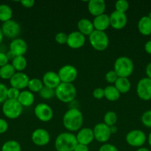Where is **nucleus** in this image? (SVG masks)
Instances as JSON below:
<instances>
[{
	"label": "nucleus",
	"instance_id": "obj_22",
	"mask_svg": "<svg viewBox=\"0 0 151 151\" xmlns=\"http://www.w3.org/2000/svg\"><path fill=\"white\" fill-rule=\"evenodd\" d=\"M77 28H78V31L81 32V34L84 35V36H89L93 31L95 30L94 27H93V22H91L89 19H81L77 23Z\"/></svg>",
	"mask_w": 151,
	"mask_h": 151
},
{
	"label": "nucleus",
	"instance_id": "obj_8",
	"mask_svg": "<svg viewBox=\"0 0 151 151\" xmlns=\"http://www.w3.org/2000/svg\"><path fill=\"white\" fill-rule=\"evenodd\" d=\"M57 73L61 82L66 83H73L78 76V70L71 64L64 65L59 69Z\"/></svg>",
	"mask_w": 151,
	"mask_h": 151
},
{
	"label": "nucleus",
	"instance_id": "obj_14",
	"mask_svg": "<svg viewBox=\"0 0 151 151\" xmlns=\"http://www.w3.org/2000/svg\"><path fill=\"white\" fill-rule=\"evenodd\" d=\"M31 140L36 145L40 147L45 146L50 142V134L44 128H37L31 134Z\"/></svg>",
	"mask_w": 151,
	"mask_h": 151
},
{
	"label": "nucleus",
	"instance_id": "obj_32",
	"mask_svg": "<svg viewBox=\"0 0 151 151\" xmlns=\"http://www.w3.org/2000/svg\"><path fill=\"white\" fill-rule=\"evenodd\" d=\"M104 123L107 125V126L111 127L113 125H115V123L118 120V116H117L116 113L113 111H109L106 112L104 116Z\"/></svg>",
	"mask_w": 151,
	"mask_h": 151
},
{
	"label": "nucleus",
	"instance_id": "obj_13",
	"mask_svg": "<svg viewBox=\"0 0 151 151\" xmlns=\"http://www.w3.org/2000/svg\"><path fill=\"white\" fill-rule=\"evenodd\" d=\"M28 44L22 38H15L12 40L9 46V53L13 58L16 56H25L28 51Z\"/></svg>",
	"mask_w": 151,
	"mask_h": 151
},
{
	"label": "nucleus",
	"instance_id": "obj_27",
	"mask_svg": "<svg viewBox=\"0 0 151 151\" xmlns=\"http://www.w3.org/2000/svg\"><path fill=\"white\" fill-rule=\"evenodd\" d=\"M11 65L13 66L16 72H20L26 69L28 61L25 56H16L12 59Z\"/></svg>",
	"mask_w": 151,
	"mask_h": 151
},
{
	"label": "nucleus",
	"instance_id": "obj_37",
	"mask_svg": "<svg viewBox=\"0 0 151 151\" xmlns=\"http://www.w3.org/2000/svg\"><path fill=\"white\" fill-rule=\"evenodd\" d=\"M20 92V90L13 88V87H10L7 89V99H9V100H18Z\"/></svg>",
	"mask_w": 151,
	"mask_h": 151
},
{
	"label": "nucleus",
	"instance_id": "obj_15",
	"mask_svg": "<svg viewBox=\"0 0 151 151\" xmlns=\"http://www.w3.org/2000/svg\"><path fill=\"white\" fill-rule=\"evenodd\" d=\"M110 26L113 29L119 30L127 25V16L126 13L114 10L110 15Z\"/></svg>",
	"mask_w": 151,
	"mask_h": 151
},
{
	"label": "nucleus",
	"instance_id": "obj_19",
	"mask_svg": "<svg viewBox=\"0 0 151 151\" xmlns=\"http://www.w3.org/2000/svg\"><path fill=\"white\" fill-rule=\"evenodd\" d=\"M41 81L44 84V86L54 90L62 83L57 72H55L53 71H48L46 73H44Z\"/></svg>",
	"mask_w": 151,
	"mask_h": 151
},
{
	"label": "nucleus",
	"instance_id": "obj_30",
	"mask_svg": "<svg viewBox=\"0 0 151 151\" xmlns=\"http://www.w3.org/2000/svg\"><path fill=\"white\" fill-rule=\"evenodd\" d=\"M43 87H44V84H43L41 80L38 79V78L30 79L28 88V90L32 93H38L42 89Z\"/></svg>",
	"mask_w": 151,
	"mask_h": 151
},
{
	"label": "nucleus",
	"instance_id": "obj_41",
	"mask_svg": "<svg viewBox=\"0 0 151 151\" xmlns=\"http://www.w3.org/2000/svg\"><path fill=\"white\" fill-rule=\"evenodd\" d=\"M99 151H118L115 145L109 143H105L99 147Z\"/></svg>",
	"mask_w": 151,
	"mask_h": 151
},
{
	"label": "nucleus",
	"instance_id": "obj_23",
	"mask_svg": "<svg viewBox=\"0 0 151 151\" xmlns=\"http://www.w3.org/2000/svg\"><path fill=\"white\" fill-rule=\"evenodd\" d=\"M18 101L22 107H30L32 106L35 100V96L33 93L29 90H22L19 94Z\"/></svg>",
	"mask_w": 151,
	"mask_h": 151
},
{
	"label": "nucleus",
	"instance_id": "obj_52",
	"mask_svg": "<svg viewBox=\"0 0 151 151\" xmlns=\"http://www.w3.org/2000/svg\"><path fill=\"white\" fill-rule=\"evenodd\" d=\"M147 16L150 18V19H151V12H150V13H149V14H148Z\"/></svg>",
	"mask_w": 151,
	"mask_h": 151
},
{
	"label": "nucleus",
	"instance_id": "obj_5",
	"mask_svg": "<svg viewBox=\"0 0 151 151\" xmlns=\"http://www.w3.org/2000/svg\"><path fill=\"white\" fill-rule=\"evenodd\" d=\"M88 38L91 47L96 51H104L109 46V37L105 32L94 30Z\"/></svg>",
	"mask_w": 151,
	"mask_h": 151
},
{
	"label": "nucleus",
	"instance_id": "obj_44",
	"mask_svg": "<svg viewBox=\"0 0 151 151\" xmlns=\"http://www.w3.org/2000/svg\"><path fill=\"white\" fill-rule=\"evenodd\" d=\"M20 3L25 8H31L35 4V1L33 0H22L20 1Z\"/></svg>",
	"mask_w": 151,
	"mask_h": 151
},
{
	"label": "nucleus",
	"instance_id": "obj_26",
	"mask_svg": "<svg viewBox=\"0 0 151 151\" xmlns=\"http://www.w3.org/2000/svg\"><path fill=\"white\" fill-rule=\"evenodd\" d=\"M104 91H105V97L108 101H117L120 98V96H121L120 92L114 86H107L104 88Z\"/></svg>",
	"mask_w": 151,
	"mask_h": 151
},
{
	"label": "nucleus",
	"instance_id": "obj_34",
	"mask_svg": "<svg viewBox=\"0 0 151 151\" xmlns=\"http://www.w3.org/2000/svg\"><path fill=\"white\" fill-rule=\"evenodd\" d=\"M38 94L44 100H50L55 96V90L44 86L42 89L38 92Z\"/></svg>",
	"mask_w": 151,
	"mask_h": 151
},
{
	"label": "nucleus",
	"instance_id": "obj_35",
	"mask_svg": "<svg viewBox=\"0 0 151 151\" xmlns=\"http://www.w3.org/2000/svg\"><path fill=\"white\" fill-rule=\"evenodd\" d=\"M141 121L145 127L151 128V110H148L144 112L141 117Z\"/></svg>",
	"mask_w": 151,
	"mask_h": 151
},
{
	"label": "nucleus",
	"instance_id": "obj_20",
	"mask_svg": "<svg viewBox=\"0 0 151 151\" xmlns=\"http://www.w3.org/2000/svg\"><path fill=\"white\" fill-rule=\"evenodd\" d=\"M89 13L94 17L105 13L106 10V3L104 0H90L87 4Z\"/></svg>",
	"mask_w": 151,
	"mask_h": 151
},
{
	"label": "nucleus",
	"instance_id": "obj_50",
	"mask_svg": "<svg viewBox=\"0 0 151 151\" xmlns=\"http://www.w3.org/2000/svg\"><path fill=\"white\" fill-rule=\"evenodd\" d=\"M147 142H148V144H149V145L151 147V132L150 133L149 135H148V137H147Z\"/></svg>",
	"mask_w": 151,
	"mask_h": 151
},
{
	"label": "nucleus",
	"instance_id": "obj_12",
	"mask_svg": "<svg viewBox=\"0 0 151 151\" xmlns=\"http://www.w3.org/2000/svg\"><path fill=\"white\" fill-rule=\"evenodd\" d=\"M94 139L100 143H106L111 137L110 127L104 122L97 123L93 129Z\"/></svg>",
	"mask_w": 151,
	"mask_h": 151
},
{
	"label": "nucleus",
	"instance_id": "obj_24",
	"mask_svg": "<svg viewBox=\"0 0 151 151\" xmlns=\"http://www.w3.org/2000/svg\"><path fill=\"white\" fill-rule=\"evenodd\" d=\"M138 30L142 35L147 36L151 35V19L147 16H142L138 22Z\"/></svg>",
	"mask_w": 151,
	"mask_h": 151
},
{
	"label": "nucleus",
	"instance_id": "obj_29",
	"mask_svg": "<svg viewBox=\"0 0 151 151\" xmlns=\"http://www.w3.org/2000/svg\"><path fill=\"white\" fill-rule=\"evenodd\" d=\"M16 70L11 63H7L5 66L0 68V78L3 80H9L14 75Z\"/></svg>",
	"mask_w": 151,
	"mask_h": 151
},
{
	"label": "nucleus",
	"instance_id": "obj_45",
	"mask_svg": "<svg viewBox=\"0 0 151 151\" xmlns=\"http://www.w3.org/2000/svg\"><path fill=\"white\" fill-rule=\"evenodd\" d=\"M73 151H89L88 146L84 145L78 144L76 146L75 149Z\"/></svg>",
	"mask_w": 151,
	"mask_h": 151
},
{
	"label": "nucleus",
	"instance_id": "obj_7",
	"mask_svg": "<svg viewBox=\"0 0 151 151\" xmlns=\"http://www.w3.org/2000/svg\"><path fill=\"white\" fill-rule=\"evenodd\" d=\"M125 140L126 142L131 147H142L146 142L147 136L141 130H132L127 134Z\"/></svg>",
	"mask_w": 151,
	"mask_h": 151
},
{
	"label": "nucleus",
	"instance_id": "obj_46",
	"mask_svg": "<svg viewBox=\"0 0 151 151\" xmlns=\"http://www.w3.org/2000/svg\"><path fill=\"white\" fill-rule=\"evenodd\" d=\"M144 50L148 55H151V40L147 41L144 44Z\"/></svg>",
	"mask_w": 151,
	"mask_h": 151
},
{
	"label": "nucleus",
	"instance_id": "obj_48",
	"mask_svg": "<svg viewBox=\"0 0 151 151\" xmlns=\"http://www.w3.org/2000/svg\"><path fill=\"white\" fill-rule=\"evenodd\" d=\"M110 130L111 134H115L118 131V128H117V127L115 125H113V126L110 127Z\"/></svg>",
	"mask_w": 151,
	"mask_h": 151
},
{
	"label": "nucleus",
	"instance_id": "obj_11",
	"mask_svg": "<svg viewBox=\"0 0 151 151\" xmlns=\"http://www.w3.org/2000/svg\"><path fill=\"white\" fill-rule=\"evenodd\" d=\"M1 29L4 37H7L11 39L17 38L21 32L20 25L17 22L13 19L3 23Z\"/></svg>",
	"mask_w": 151,
	"mask_h": 151
},
{
	"label": "nucleus",
	"instance_id": "obj_25",
	"mask_svg": "<svg viewBox=\"0 0 151 151\" xmlns=\"http://www.w3.org/2000/svg\"><path fill=\"white\" fill-rule=\"evenodd\" d=\"M114 86L117 88L120 94H126L130 91L131 83L127 78H118L114 83Z\"/></svg>",
	"mask_w": 151,
	"mask_h": 151
},
{
	"label": "nucleus",
	"instance_id": "obj_39",
	"mask_svg": "<svg viewBox=\"0 0 151 151\" xmlns=\"http://www.w3.org/2000/svg\"><path fill=\"white\" fill-rule=\"evenodd\" d=\"M55 41L57 44H67V41H68V34L65 32H58L55 35Z\"/></svg>",
	"mask_w": 151,
	"mask_h": 151
},
{
	"label": "nucleus",
	"instance_id": "obj_16",
	"mask_svg": "<svg viewBox=\"0 0 151 151\" xmlns=\"http://www.w3.org/2000/svg\"><path fill=\"white\" fill-rule=\"evenodd\" d=\"M30 78L27 74L23 72H16L13 77L10 79V87L22 91L28 88Z\"/></svg>",
	"mask_w": 151,
	"mask_h": 151
},
{
	"label": "nucleus",
	"instance_id": "obj_43",
	"mask_svg": "<svg viewBox=\"0 0 151 151\" xmlns=\"http://www.w3.org/2000/svg\"><path fill=\"white\" fill-rule=\"evenodd\" d=\"M8 123L4 119L0 118V134H4L8 130Z\"/></svg>",
	"mask_w": 151,
	"mask_h": 151
},
{
	"label": "nucleus",
	"instance_id": "obj_10",
	"mask_svg": "<svg viewBox=\"0 0 151 151\" xmlns=\"http://www.w3.org/2000/svg\"><path fill=\"white\" fill-rule=\"evenodd\" d=\"M136 93L139 98L144 101L151 100V80L147 78H142L138 82Z\"/></svg>",
	"mask_w": 151,
	"mask_h": 151
},
{
	"label": "nucleus",
	"instance_id": "obj_3",
	"mask_svg": "<svg viewBox=\"0 0 151 151\" xmlns=\"http://www.w3.org/2000/svg\"><path fill=\"white\" fill-rule=\"evenodd\" d=\"M76 88L73 83H61L55 89V96L60 102L69 103L73 101L76 97Z\"/></svg>",
	"mask_w": 151,
	"mask_h": 151
},
{
	"label": "nucleus",
	"instance_id": "obj_28",
	"mask_svg": "<svg viewBox=\"0 0 151 151\" xmlns=\"http://www.w3.org/2000/svg\"><path fill=\"white\" fill-rule=\"evenodd\" d=\"M13 16V10L11 7L6 4H0V21L3 23L10 21Z\"/></svg>",
	"mask_w": 151,
	"mask_h": 151
},
{
	"label": "nucleus",
	"instance_id": "obj_2",
	"mask_svg": "<svg viewBox=\"0 0 151 151\" xmlns=\"http://www.w3.org/2000/svg\"><path fill=\"white\" fill-rule=\"evenodd\" d=\"M77 145L76 135L70 132L61 133L55 140L56 151H73Z\"/></svg>",
	"mask_w": 151,
	"mask_h": 151
},
{
	"label": "nucleus",
	"instance_id": "obj_36",
	"mask_svg": "<svg viewBox=\"0 0 151 151\" xmlns=\"http://www.w3.org/2000/svg\"><path fill=\"white\" fill-rule=\"evenodd\" d=\"M118 75L115 73L114 70H110L108 71L106 74H105V81L110 84H114L115 82L116 81V80L118 79Z\"/></svg>",
	"mask_w": 151,
	"mask_h": 151
},
{
	"label": "nucleus",
	"instance_id": "obj_40",
	"mask_svg": "<svg viewBox=\"0 0 151 151\" xmlns=\"http://www.w3.org/2000/svg\"><path fill=\"white\" fill-rule=\"evenodd\" d=\"M93 97L96 100H101L105 97V91L102 88H96L93 91Z\"/></svg>",
	"mask_w": 151,
	"mask_h": 151
},
{
	"label": "nucleus",
	"instance_id": "obj_38",
	"mask_svg": "<svg viewBox=\"0 0 151 151\" xmlns=\"http://www.w3.org/2000/svg\"><path fill=\"white\" fill-rule=\"evenodd\" d=\"M7 88L4 84L0 83V104L4 103L7 100Z\"/></svg>",
	"mask_w": 151,
	"mask_h": 151
},
{
	"label": "nucleus",
	"instance_id": "obj_21",
	"mask_svg": "<svg viewBox=\"0 0 151 151\" xmlns=\"http://www.w3.org/2000/svg\"><path fill=\"white\" fill-rule=\"evenodd\" d=\"M93 24L95 30L105 32V30L110 27V16L104 13L94 17Z\"/></svg>",
	"mask_w": 151,
	"mask_h": 151
},
{
	"label": "nucleus",
	"instance_id": "obj_47",
	"mask_svg": "<svg viewBox=\"0 0 151 151\" xmlns=\"http://www.w3.org/2000/svg\"><path fill=\"white\" fill-rule=\"evenodd\" d=\"M145 73L147 75V78L151 80V62L148 63L145 69Z\"/></svg>",
	"mask_w": 151,
	"mask_h": 151
},
{
	"label": "nucleus",
	"instance_id": "obj_1",
	"mask_svg": "<svg viewBox=\"0 0 151 151\" xmlns=\"http://www.w3.org/2000/svg\"><path fill=\"white\" fill-rule=\"evenodd\" d=\"M83 122L82 113L76 108H72L67 111L62 118L64 127L70 133L79 131L82 127Z\"/></svg>",
	"mask_w": 151,
	"mask_h": 151
},
{
	"label": "nucleus",
	"instance_id": "obj_33",
	"mask_svg": "<svg viewBox=\"0 0 151 151\" xmlns=\"http://www.w3.org/2000/svg\"><path fill=\"white\" fill-rule=\"evenodd\" d=\"M130 4L126 0H118L115 3V10L122 13H126L128 10Z\"/></svg>",
	"mask_w": 151,
	"mask_h": 151
},
{
	"label": "nucleus",
	"instance_id": "obj_53",
	"mask_svg": "<svg viewBox=\"0 0 151 151\" xmlns=\"http://www.w3.org/2000/svg\"><path fill=\"white\" fill-rule=\"evenodd\" d=\"M150 37H151V35H150Z\"/></svg>",
	"mask_w": 151,
	"mask_h": 151
},
{
	"label": "nucleus",
	"instance_id": "obj_4",
	"mask_svg": "<svg viewBox=\"0 0 151 151\" xmlns=\"http://www.w3.org/2000/svg\"><path fill=\"white\" fill-rule=\"evenodd\" d=\"M113 70L118 78H128L134 71V63L130 58L121 56L115 60Z\"/></svg>",
	"mask_w": 151,
	"mask_h": 151
},
{
	"label": "nucleus",
	"instance_id": "obj_6",
	"mask_svg": "<svg viewBox=\"0 0 151 151\" xmlns=\"http://www.w3.org/2000/svg\"><path fill=\"white\" fill-rule=\"evenodd\" d=\"M1 111L4 116L10 119H16L22 114L23 107L17 100L7 99L2 104Z\"/></svg>",
	"mask_w": 151,
	"mask_h": 151
},
{
	"label": "nucleus",
	"instance_id": "obj_49",
	"mask_svg": "<svg viewBox=\"0 0 151 151\" xmlns=\"http://www.w3.org/2000/svg\"><path fill=\"white\" fill-rule=\"evenodd\" d=\"M3 38H4V35H3L2 31H1V27H0V44H1V43L2 42Z\"/></svg>",
	"mask_w": 151,
	"mask_h": 151
},
{
	"label": "nucleus",
	"instance_id": "obj_31",
	"mask_svg": "<svg viewBox=\"0 0 151 151\" xmlns=\"http://www.w3.org/2000/svg\"><path fill=\"white\" fill-rule=\"evenodd\" d=\"M1 151H22V147L16 140H8L2 145Z\"/></svg>",
	"mask_w": 151,
	"mask_h": 151
},
{
	"label": "nucleus",
	"instance_id": "obj_42",
	"mask_svg": "<svg viewBox=\"0 0 151 151\" xmlns=\"http://www.w3.org/2000/svg\"><path fill=\"white\" fill-rule=\"evenodd\" d=\"M9 61V58L6 53L0 52V68L7 65Z\"/></svg>",
	"mask_w": 151,
	"mask_h": 151
},
{
	"label": "nucleus",
	"instance_id": "obj_17",
	"mask_svg": "<svg viewBox=\"0 0 151 151\" xmlns=\"http://www.w3.org/2000/svg\"><path fill=\"white\" fill-rule=\"evenodd\" d=\"M86 36L78 31H73L68 35L67 45L73 50H78L84 45Z\"/></svg>",
	"mask_w": 151,
	"mask_h": 151
},
{
	"label": "nucleus",
	"instance_id": "obj_9",
	"mask_svg": "<svg viewBox=\"0 0 151 151\" xmlns=\"http://www.w3.org/2000/svg\"><path fill=\"white\" fill-rule=\"evenodd\" d=\"M34 114L38 120L47 122L53 117V110L49 105L44 103L37 104L34 108Z\"/></svg>",
	"mask_w": 151,
	"mask_h": 151
},
{
	"label": "nucleus",
	"instance_id": "obj_51",
	"mask_svg": "<svg viewBox=\"0 0 151 151\" xmlns=\"http://www.w3.org/2000/svg\"><path fill=\"white\" fill-rule=\"evenodd\" d=\"M136 151H150L149 150V149H147V148H146V147H139V149H138Z\"/></svg>",
	"mask_w": 151,
	"mask_h": 151
},
{
	"label": "nucleus",
	"instance_id": "obj_18",
	"mask_svg": "<svg viewBox=\"0 0 151 151\" xmlns=\"http://www.w3.org/2000/svg\"><path fill=\"white\" fill-rule=\"evenodd\" d=\"M76 137L78 144L84 145L86 146H88L95 139L93 129L90 128H81L77 132Z\"/></svg>",
	"mask_w": 151,
	"mask_h": 151
}]
</instances>
